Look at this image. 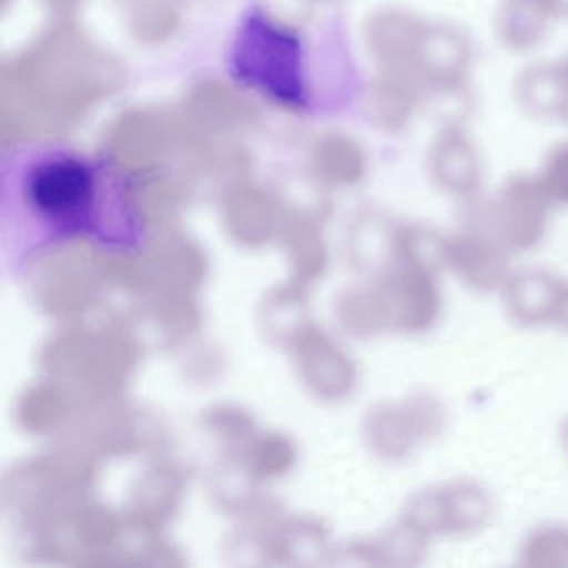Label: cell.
Returning <instances> with one entry per match:
<instances>
[{
    "label": "cell",
    "instance_id": "obj_1",
    "mask_svg": "<svg viewBox=\"0 0 568 568\" xmlns=\"http://www.w3.org/2000/svg\"><path fill=\"white\" fill-rule=\"evenodd\" d=\"M112 254L145 244L131 179L108 155L64 141H22L0 155V267L6 277L74 241Z\"/></svg>",
    "mask_w": 568,
    "mask_h": 568
},
{
    "label": "cell",
    "instance_id": "obj_2",
    "mask_svg": "<svg viewBox=\"0 0 568 568\" xmlns=\"http://www.w3.org/2000/svg\"><path fill=\"white\" fill-rule=\"evenodd\" d=\"M224 69L237 88L307 118L335 115L348 101L351 64L335 29L291 24L261 4L235 21Z\"/></svg>",
    "mask_w": 568,
    "mask_h": 568
},
{
    "label": "cell",
    "instance_id": "obj_3",
    "mask_svg": "<svg viewBox=\"0 0 568 568\" xmlns=\"http://www.w3.org/2000/svg\"><path fill=\"white\" fill-rule=\"evenodd\" d=\"M551 211L534 172H517L498 185L485 221L510 251H530L544 241Z\"/></svg>",
    "mask_w": 568,
    "mask_h": 568
},
{
    "label": "cell",
    "instance_id": "obj_4",
    "mask_svg": "<svg viewBox=\"0 0 568 568\" xmlns=\"http://www.w3.org/2000/svg\"><path fill=\"white\" fill-rule=\"evenodd\" d=\"M425 172L432 185L448 197L468 201L480 191L484 151L465 122L438 125L425 151Z\"/></svg>",
    "mask_w": 568,
    "mask_h": 568
},
{
    "label": "cell",
    "instance_id": "obj_5",
    "mask_svg": "<svg viewBox=\"0 0 568 568\" xmlns=\"http://www.w3.org/2000/svg\"><path fill=\"white\" fill-rule=\"evenodd\" d=\"M491 517V498L470 481L444 485L414 498L412 524L428 538L454 537L480 530Z\"/></svg>",
    "mask_w": 568,
    "mask_h": 568
},
{
    "label": "cell",
    "instance_id": "obj_6",
    "mask_svg": "<svg viewBox=\"0 0 568 568\" xmlns=\"http://www.w3.org/2000/svg\"><path fill=\"white\" fill-rule=\"evenodd\" d=\"M510 248L485 227L467 229L455 235H445L444 265L457 274L468 287L490 292L507 284L510 268Z\"/></svg>",
    "mask_w": 568,
    "mask_h": 568
},
{
    "label": "cell",
    "instance_id": "obj_7",
    "mask_svg": "<svg viewBox=\"0 0 568 568\" xmlns=\"http://www.w3.org/2000/svg\"><path fill=\"white\" fill-rule=\"evenodd\" d=\"M558 22L554 0H497L491 31L505 52L525 55L537 51Z\"/></svg>",
    "mask_w": 568,
    "mask_h": 568
},
{
    "label": "cell",
    "instance_id": "obj_8",
    "mask_svg": "<svg viewBox=\"0 0 568 568\" xmlns=\"http://www.w3.org/2000/svg\"><path fill=\"white\" fill-rule=\"evenodd\" d=\"M511 95L525 118L564 122L568 91L560 62L541 61L527 65L515 78Z\"/></svg>",
    "mask_w": 568,
    "mask_h": 568
},
{
    "label": "cell",
    "instance_id": "obj_9",
    "mask_svg": "<svg viewBox=\"0 0 568 568\" xmlns=\"http://www.w3.org/2000/svg\"><path fill=\"white\" fill-rule=\"evenodd\" d=\"M565 282L547 272H521L508 277L505 301L511 317L525 325H558L564 305Z\"/></svg>",
    "mask_w": 568,
    "mask_h": 568
},
{
    "label": "cell",
    "instance_id": "obj_10",
    "mask_svg": "<svg viewBox=\"0 0 568 568\" xmlns=\"http://www.w3.org/2000/svg\"><path fill=\"white\" fill-rule=\"evenodd\" d=\"M430 21L420 12L407 9L382 16L374 28V44L375 52L387 62V69L412 74Z\"/></svg>",
    "mask_w": 568,
    "mask_h": 568
},
{
    "label": "cell",
    "instance_id": "obj_11",
    "mask_svg": "<svg viewBox=\"0 0 568 568\" xmlns=\"http://www.w3.org/2000/svg\"><path fill=\"white\" fill-rule=\"evenodd\" d=\"M521 564L528 567L568 568V525H541L520 548Z\"/></svg>",
    "mask_w": 568,
    "mask_h": 568
},
{
    "label": "cell",
    "instance_id": "obj_12",
    "mask_svg": "<svg viewBox=\"0 0 568 568\" xmlns=\"http://www.w3.org/2000/svg\"><path fill=\"white\" fill-rule=\"evenodd\" d=\"M534 174L554 209H568V139L548 145Z\"/></svg>",
    "mask_w": 568,
    "mask_h": 568
},
{
    "label": "cell",
    "instance_id": "obj_13",
    "mask_svg": "<svg viewBox=\"0 0 568 568\" xmlns=\"http://www.w3.org/2000/svg\"><path fill=\"white\" fill-rule=\"evenodd\" d=\"M554 6L560 22L568 21V0H554Z\"/></svg>",
    "mask_w": 568,
    "mask_h": 568
},
{
    "label": "cell",
    "instance_id": "obj_14",
    "mask_svg": "<svg viewBox=\"0 0 568 568\" xmlns=\"http://www.w3.org/2000/svg\"><path fill=\"white\" fill-rule=\"evenodd\" d=\"M558 325L568 328V284L567 287H565L564 305H561V314L560 321H558Z\"/></svg>",
    "mask_w": 568,
    "mask_h": 568
},
{
    "label": "cell",
    "instance_id": "obj_15",
    "mask_svg": "<svg viewBox=\"0 0 568 568\" xmlns=\"http://www.w3.org/2000/svg\"><path fill=\"white\" fill-rule=\"evenodd\" d=\"M561 442H564L565 450L568 454V420L565 422L564 428H561Z\"/></svg>",
    "mask_w": 568,
    "mask_h": 568
},
{
    "label": "cell",
    "instance_id": "obj_16",
    "mask_svg": "<svg viewBox=\"0 0 568 568\" xmlns=\"http://www.w3.org/2000/svg\"><path fill=\"white\" fill-rule=\"evenodd\" d=\"M564 122H567V124H568V102H567V111H565Z\"/></svg>",
    "mask_w": 568,
    "mask_h": 568
}]
</instances>
